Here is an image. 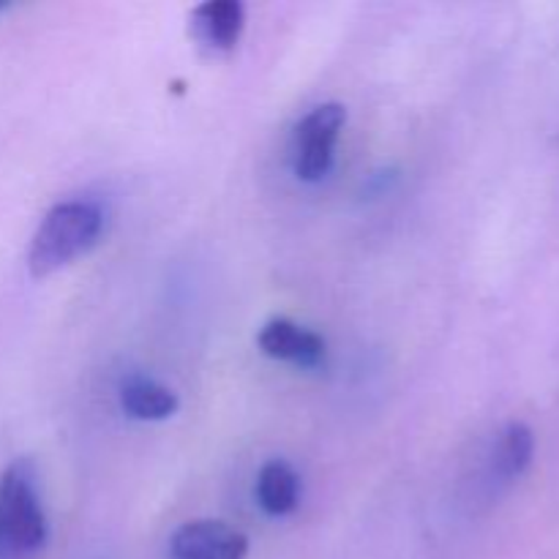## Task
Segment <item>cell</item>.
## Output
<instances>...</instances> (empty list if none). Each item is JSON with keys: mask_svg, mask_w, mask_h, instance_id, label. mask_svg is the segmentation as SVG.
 <instances>
[{"mask_svg": "<svg viewBox=\"0 0 559 559\" xmlns=\"http://www.w3.org/2000/svg\"><path fill=\"white\" fill-rule=\"evenodd\" d=\"M104 213L91 200H66L47 211L27 249V267L36 278L60 271L98 243Z\"/></svg>", "mask_w": 559, "mask_h": 559, "instance_id": "obj_1", "label": "cell"}, {"mask_svg": "<svg viewBox=\"0 0 559 559\" xmlns=\"http://www.w3.org/2000/svg\"><path fill=\"white\" fill-rule=\"evenodd\" d=\"M47 535L36 467L31 459H14L0 475V559H33Z\"/></svg>", "mask_w": 559, "mask_h": 559, "instance_id": "obj_2", "label": "cell"}, {"mask_svg": "<svg viewBox=\"0 0 559 559\" xmlns=\"http://www.w3.org/2000/svg\"><path fill=\"white\" fill-rule=\"evenodd\" d=\"M344 123H347V109L336 102L320 104L300 118L293 134L295 175L300 180L317 183L331 173L333 151Z\"/></svg>", "mask_w": 559, "mask_h": 559, "instance_id": "obj_3", "label": "cell"}, {"mask_svg": "<svg viewBox=\"0 0 559 559\" xmlns=\"http://www.w3.org/2000/svg\"><path fill=\"white\" fill-rule=\"evenodd\" d=\"M169 555L173 559H246L249 538L224 522L197 519L175 530Z\"/></svg>", "mask_w": 559, "mask_h": 559, "instance_id": "obj_4", "label": "cell"}, {"mask_svg": "<svg viewBox=\"0 0 559 559\" xmlns=\"http://www.w3.org/2000/svg\"><path fill=\"white\" fill-rule=\"evenodd\" d=\"M257 344L267 358L287 360V364L304 366V369H317L328 355V344L320 333L309 331L293 320H284V317L265 322L260 336H257Z\"/></svg>", "mask_w": 559, "mask_h": 559, "instance_id": "obj_5", "label": "cell"}, {"mask_svg": "<svg viewBox=\"0 0 559 559\" xmlns=\"http://www.w3.org/2000/svg\"><path fill=\"white\" fill-rule=\"evenodd\" d=\"M246 27V9L238 0H207L191 11V36L211 52H229Z\"/></svg>", "mask_w": 559, "mask_h": 559, "instance_id": "obj_6", "label": "cell"}, {"mask_svg": "<svg viewBox=\"0 0 559 559\" xmlns=\"http://www.w3.org/2000/svg\"><path fill=\"white\" fill-rule=\"evenodd\" d=\"M535 456V435L527 424L502 426L495 437V445L489 451V478L491 484L508 486L527 473Z\"/></svg>", "mask_w": 559, "mask_h": 559, "instance_id": "obj_7", "label": "cell"}, {"mask_svg": "<svg viewBox=\"0 0 559 559\" xmlns=\"http://www.w3.org/2000/svg\"><path fill=\"white\" fill-rule=\"evenodd\" d=\"M120 407L136 420H167L178 413V393L151 377H129L120 385Z\"/></svg>", "mask_w": 559, "mask_h": 559, "instance_id": "obj_8", "label": "cell"}, {"mask_svg": "<svg viewBox=\"0 0 559 559\" xmlns=\"http://www.w3.org/2000/svg\"><path fill=\"white\" fill-rule=\"evenodd\" d=\"M257 502L267 516H289L300 502V478L284 459L262 464L257 475Z\"/></svg>", "mask_w": 559, "mask_h": 559, "instance_id": "obj_9", "label": "cell"}, {"mask_svg": "<svg viewBox=\"0 0 559 559\" xmlns=\"http://www.w3.org/2000/svg\"><path fill=\"white\" fill-rule=\"evenodd\" d=\"M11 5V0H0V11H5Z\"/></svg>", "mask_w": 559, "mask_h": 559, "instance_id": "obj_10", "label": "cell"}]
</instances>
